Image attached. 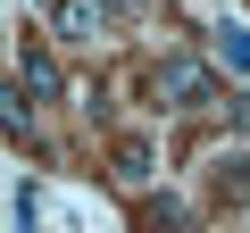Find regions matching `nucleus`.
<instances>
[{
    "instance_id": "10",
    "label": "nucleus",
    "mask_w": 250,
    "mask_h": 233,
    "mask_svg": "<svg viewBox=\"0 0 250 233\" xmlns=\"http://www.w3.org/2000/svg\"><path fill=\"white\" fill-rule=\"evenodd\" d=\"M134 9H150V0H117V17H134Z\"/></svg>"
},
{
    "instance_id": "4",
    "label": "nucleus",
    "mask_w": 250,
    "mask_h": 233,
    "mask_svg": "<svg viewBox=\"0 0 250 233\" xmlns=\"http://www.w3.org/2000/svg\"><path fill=\"white\" fill-rule=\"evenodd\" d=\"M150 175H159V158H150V142H134V134H125V142H117V183H134V192H142Z\"/></svg>"
},
{
    "instance_id": "9",
    "label": "nucleus",
    "mask_w": 250,
    "mask_h": 233,
    "mask_svg": "<svg viewBox=\"0 0 250 233\" xmlns=\"http://www.w3.org/2000/svg\"><path fill=\"white\" fill-rule=\"evenodd\" d=\"M233 125H242V134H250V92H233Z\"/></svg>"
},
{
    "instance_id": "3",
    "label": "nucleus",
    "mask_w": 250,
    "mask_h": 233,
    "mask_svg": "<svg viewBox=\"0 0 250 233\" xmlns=\"http://www.w3.org/2000/svg\"><path fill=\"white\" fill-rule=\"evenodd\" d=\"M17 83H25L34 100H59V92H67V75H59V58H50L42 42H25V58H17Z\"/></svg>"
},
{
    "instance_id": "2",
    "label": "nucleus",
    "mask_w": 250,
    "mask_h": 233,
    "mask_svg": "<svg viewBox=\"0 0 250 233\" xmlns=\"http://www.w3.org/2000/svg\"><path fill=\"white\" fill-rule=\"evenodd\" d=\"M117 25V0H50V34L59 42H100Z\"/></svg>"
},
{
    "instance_id": "1",
    "label": "nucleus",
    "mask_w": 250,
    "mask_h": 233,
    "mask_svg": "<svg viewBox=\"0 0 250 233\" xmlns=\"http://www.w3.org/2000/svg\"><path fill=\"white\" fill-rule=\"evenodd\" d=\"M150 100H159V108H208V100H217V75H208V58H192V50H167V58L150 67Z\"/></svg>"
},
{
    "instance_id": "5",
    "label": "nucleus",
    "mask_w": 250,
    "mask_h": 233,
    "mask_svg": "<svg viewBox=\"0 0 250 233\" xmlns=\"http://www.w3.org/2000/svg\"><path fill=\"white\" fill-rule=\"evenodd\" d=\"M142 233H192V208H184L175 192H159V200L142 208Z\"/></svg>"
},
{
    "instance_id": "8",
    "label": "nucleus",
    "mask_w": 250,
    "mask_h": 233,
    "mask_svg": "<svg viewBox=\"0 0 250 233\" xmlns=\"http://www.w3.org/2000/svg\"><path fill=\"white\" fill-rule=\"evenodd\" d=\"M217 58L233 75H250V25H217Z\"/></svg>"
},
{
    "instance_id": "7",
    "label": "nucleus",
    "mask_w": 250,
    "mask_h": 233,
    "mask_svg": "<svg viewBox=\"0 0 250 233\" xmlns=\"http://www.w3.org/2000/svg\"><path fill=\"white\" fill-rule=\"evenodd\" d=\"M0 116H9V134H17V142H34V92H25V83L0 92Z\"/></svg>"
},
{
    "instance_id": "6",
    "label": "nucleus",
    "mask_w": 250,
    "mask_h": 233,
    "mask_svg": "<svg viewBox=\"0 0 250 233\" xmlns=\"http://www.w3.org/2000/svg\"><path fill=\"white\" fill-rule=\"evenodd\" d=\"M217 200H250V150H225L217 158Z\"/></svg>"
}]
</instances>
